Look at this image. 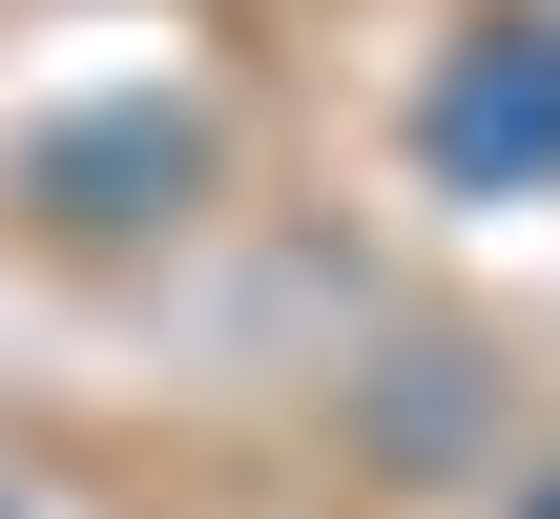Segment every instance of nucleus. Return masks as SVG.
Returning a JSON list of instances; mask_svg holds the SVG:
<instances>
[{
	"label": "nucleus",
	"mask_w": 560,
	"mask_h": 519,
	"mask_svg": "<svg viewBox=\"0 0 560 519\" xmlns=\"http://www.w3.org/2000/svg\"><path fill=\"white\" fill-rule=\"evenodd\" d=\"M62 187H83V208H125V187H187V125H145V104H125V125H62Z\"/></svg>",
	"instance_id": "2"
},
{
	"label": "nucleus",
	"mask_w": 560,
	"mask_h": 519,
	"mask_svg": "<svg viewBox=\"0 0 560 519\" xmlns=\"http://www.w3.org/2000/svg\"><path fill=\"white\" fill-rule=\"evenodd\" d=\"M436 187H560V21H478L416 104Z\"/></svg>",
	"instance_id": "1"
},
{
	"label": "nucleus",
	"mask_w": 560,
	"mask_h": 519,
	"mask_svg": "<svg viewBox=\"0 0 560 519\" xmlns=\"http://www.w3.org/2000/svg\"><path fill=\"white\" fill-rule=\"evenodd\" d=\"M540 519H560V478H540Z\"/></svg>",
	"instance_id": "3"
}]
</instances>
